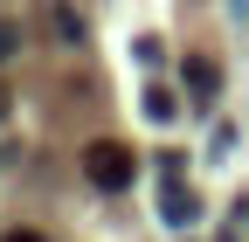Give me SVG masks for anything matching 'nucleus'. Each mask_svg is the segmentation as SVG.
<instances>
[{
    "label": "nucleus",
    "mask_w": 249,
    "mask_h": 242,
    "mask_svg": "<svg viewBox=\"0 0 249 242\" xmlns=\"http://www.w3.org/2000/svg\"><path fill=\"white\" fill-rule=\"evenodd\" d=\"M83 173H90V187L118 194V187H132L139 159H132V145H124V138H90V145H83Z\"/></svg>",
    "instance_id": "nucleus-1"
},
{
    "label": "nucleus",
    "mask_w": 249,
    "mask_h": 242,
    "mask_svg": "<svg viewBox=\"0 0 249 242\" xmlns=\"http://www.w3.org/2000/svg\"><path fill=\"white\" fill-rule=\"evenodd\" d=\"M160 166H166V194H160V207H166V228H187V222L201 215V201H194V187H180V173H173L180 159H160Z\"/></svg>",
    "instance_id": "nucleus-2"
},
{
    "label": "nucleus",
    "mask_w": 249,
    "mask_h": 242,
    "mask_svg": "<svg viewBox=\"0 0 249 242\" xmlns=\"http://www.w3.org/2000/svg\"><path fill=\"white\" fill-rule=\"evenodd\" d=\"M187 90H194L201 104H214V90H222V69H214L208 55H187Z\"/></svg>",
    "instance_id": "nucleus-3"
},
{
    "label": "nucleus",
    "mask_w": 249,
    "mask_h": 242,
    "mask_svg": "<svg viewBox=\"0 0 249 242\" xmlns=\"http://www.w3.org/2000/svg\"><path fill=\"white\" fill-rule=\"evenodd\" d=\"M145 118H152V125H173V90H145Z\"/></svg>",
    "instance_id": "nucleus-4"
},
{
    "label": "nucleus",
    "mask_w": 249,
    "mask_h": 242,
    "mask_svg": "<svg viewBox=\"0 0 249 242\" xmlns=\"http://www.w3.org/2000/svg\"><path fill=\"white\" fill-rule=\"evenodd\" d=\"M21 55V21H0V63H14Z\"/></svg>",
    "instance_id": "nucleus-5"
},
{
    "label": "nucleus",
    "mask_w": 249,
    "mask_h": 242,
    "mask_svg": "<svg viewBox=\"0 0 249 242\" xmlns=\"http://www.w3.org/2000/svg\"><path fill=\"white\" fill-rule=\"evenodd\" d=\"M55 35H62V42H83V21H76L70 7H55Z\"/></svg>",
    "instance_id": "nucleus-6"
},
{
    "label": "nucleus",
    "mask_w": 249,
    "mask_h": 242,
    "mask_svg": "<svg viewBox=\"0 0 249 242\" xmlns=\"http://www.w3.org/2000/svg\"><path fill=\"white\" fill-rule=\"evenodd\" d=\"M132 55H139V63H160L166 42H160V35H139V42H132Z\"/></svg>",
    "instance_id": "nucleus-7"
},
{
    "label": "nucleus",
    "mask_w": 249,
    "mask_h": 242,
    "mask_svg": "<svg viewBox=\"0 0 249 242\" xmlns=\"http://www.w3.org/2000/svg\"><path fill=\"white\" fill-rule=\"evenodd\" d=\"M0 242H49V235H35V228H14V235H0Z\"/></svg>",
    "instance_id": "nucleus-8"
},
{
    "label": "nucleus",
    "mask_w": 249,
    "mask_h": 242,
    "mask_svg": "<svg viewBox=\"0 0 249 242\" xmlns=\"http://www.w3.org/2000/svg\"><path fill=\"white\" fill-rule=\"evenodd\" d=\"M7 111H14V97H7V90H0V118H7Z\"/></svg>",
    "instance_id": "nucleus-9"
}]
</instances>
